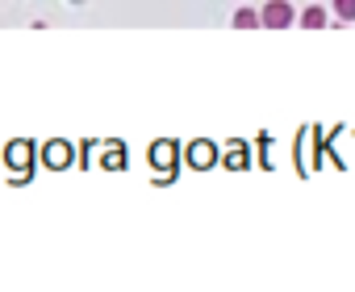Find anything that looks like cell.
<instances>
[{
	"mask_svg": "<svg viewBox=\"0 0 355 292\" xmlns=\"http://www.w3.org/2000/svg\"><path fill=\"white\" fill-rule=\"evenodd\" d=\"M322 26H326V9H318V5H313V9H305V13H301V30H322Z\"/></svg>",
	"mask_w": 355,
	"mask_h": 292,
	"instance_id": "obj_4",
	"label": "cell"
},
{
	"mask_svg": "<svg viewBox=\"0 0 355 292\" xmlns=\"http://www.w3.org/2000/svg\"><path fill=\"white\" fill-rule=\"evenodd\" d=\"M67 159H71V151H67L63 142H51V146H46V163H51V167H67Z\"/></svg>",
	"mask_w": 355,
	"mask_h": 292,
	"instance_id": "obj_3",
	"label": "cell"
},
{
	"mask_svg": "<svg viewBox=\"0 0 355 292\" xmlns=\"http://www.w3.org/2000/svg\"><path fill=\"white\" fill-rule=\"evenodd\" d=\"M293 5H288V0H268V5L259 9V26L263 30H288L293 26Z\"/></svg>",
	"mask_w": 355,
	"mask_h": 292,
	"instance_id": "obj_1",
	"label": "cell"
},
{
	"mask_svg": "<svg viewBox=\"0 0 355 292\" xmlns=\"http://www.w3.org/2000/svg\"><path fill=\"white\" fill-rule=\"evenodd\" d=\"M189 159H193V167H214V146L209 142H193Z\"/></svg>",
	"mask_w": 355,
	"mask_h": 292,
	"instance_id": "obj_2",
	"label": "cell"
},
{
	"mask_svg": "<svg viewBox=\"0 0 355 292\" xmlns=\"http://www.w3.org/2000/svg\"><path fill=\"white\" fill-rule=\"evenodd\" d=\"M255 26H259V13H251V9L234 13V30H255Z\"/></svg>",
	"mask_w": 355,
	"mask_h": 292,
	"instance_id": "obj_5",
	"label": "cell"
},
{
	"mask_svg": "<svg viewBox=\"0 0 355 292\" xmlns=\"http://www.w3.org/2000/svg\"><path fill=\"white\" fill-rule=\"evenodd\" d=\"M334 13L343 21H355V0H334Z\"/></svg>",
	"mask_w": 355,
	"mask_h": 292,
	"instance_id": "obj_6",
	"label": "cell"
}]
</instances>
